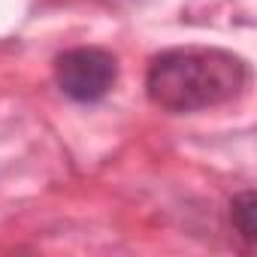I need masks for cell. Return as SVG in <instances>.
I'll use <instances>...</instances> for the list:
<instances>
[{
    "label": "cell",
    "instance_id": "1",
    "mask_svg": "<svg viewBox=\"0 0 257 257\" xmlns=\"http://www.w3.org/2000/svg\"><path fill=\"white\" fill-rule=\"evenodd\" d=\"M248 82L245 61L221 49H170L149 67V100L167 112H200L230 103Z\"/></svg>",
    "mask_w": 257,
    "mask_h": 257
},
{
    "label": "cell",
    "instance_id": "2",
    "mask_svg": "<svg viewBox=\"0 0 257 257\" xmlns=\"http://www.w3.org/2000/svg\"><path fill=\"white\" fill-rule=\"evenodd\" d=\"M115 76H118L115 58L94 46L70 49L55 61L58 88L79 103H94V100L106 97L109 88L115 85Z\"/></svg>",
    "mask_w": 257,
    "mask_h": 257
},
{
    "label": "cell",
    "instance_id": "3",
    "mask_svg": "<svg viewBox=\"0 0 257 257\" xmlns=\"http://www.w3.org/2000/svg\"><path fill=\"white\" fill-rule=\"evenodd\" d=\"M230 218H233V227L236 233L245 239V242H254L257 239V200L251 191L239 194L230 206Z\"/></svg>",
    "mask_w": 257,
    "mask_h": 257
}]
</instances>
